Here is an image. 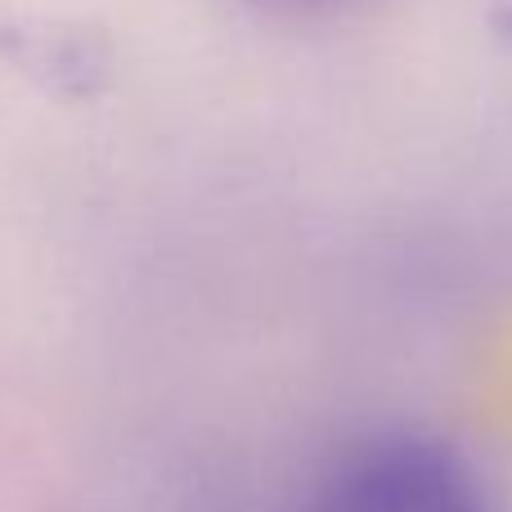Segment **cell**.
Instances as JSON below:
<instances>
[{
	"label": "cell",
	"instance_id": "6da1fadb",
	"mask_svg": "<svg viewBox=\"0 0 512 512\" xmlns=\"http://www.w3.org/2000/svg\"><path fill=\"white\" fill-rule=\"evenodd\" d=\"M297 512H490L472 463L418 432H382L342 450Z\"/></svg>",
	"mask_w": 512,
	"mask_h": 512
}]
</instances>
